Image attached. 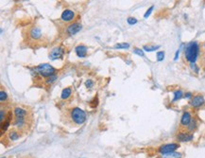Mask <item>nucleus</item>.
<instances>
[{"mask_svg": "<svg viewBox=\"0 0 205 158\" xmlns=\"http://www.w3.org/2000/svg\"><path fill=\"white\" fill-rule=\"evenodd\" d=\"M85 85H86V87H89V88L93 87L94 81H93L92 80H87V81H85Z\"/></svg>", "mask_w": 205, "mask_h": 158, "instance_id": "bb28decb", "label": "nucleus"}, {"mask_svg": "<svg viewBox=\"0 0 205 158\" xmlns=\"http://www.w3.org/2000/svg\"><path fill=\"white\" fill-rule=\"evenodd\" d=\"M7 93L4 92V91H1L0 92V100L1 101H5L7 100Z\"/></svg>", "mask_w": 205, "mask_h": 158, "instance_id": "a878e982", "label": "nucleus"}, {"mask_svg": "<svg viewBox=\"0 0 205 158\" xmlns=\"http://www.w3.org/2000/svg\"><path fill=\"white\" fill-rule=\"evenodd\" d=\"M199 54V45L196 41L187 44L184 47V56L186 61L190 63H196Z\"/></svg>", "mask_w": 205, "mask_h": 158, "instance_id": "f257e3e1", "label": "nucleus"}, {"mask_svg": "<svg viewBox=\"0 0 205 158\" xmlns=\"http://www.w3.org/2000/svg\"><path fill=\"white\" fill-rule=\"evenodd\" d=\"M75 17V13L73 10H64L62 15H60V19H62L63 22H70L74 19Z\"/></svg>", "mask_w": 205, "mask_h": 158, "instance_id": "6e6552de", "label": "nucleus"}, {"mask_svg": "<svg viewBox=\"0 0 205 158\" xmlns=\"http://www.w3.org/2000/svg\"><path fill=\"white\" fill-rule=\"evenodd\" d=\"M70 118L73 120V122L78 124V125H81L83 124L86 120V114L85 112L81 110V108H73L70 112Z\"/></svg>", "mask_w": 205, "mask_h": 158, "instance_id": "7ed1b4c3", "label": "nucleus"}, {"mask_svg": "<svg viewBox=\"0 0 205 158\" xmlns=\"http://www.w3.org/2000/svg\"><path fill=\"white\" fill-rule=\"evenodd\" d=\"M2 158H4V157H2Z\"/></svg>", "mask_w": 205, "mask_h": 158, "instance_id": "2f4dec72", "label": "nucleus"}, {"mask_svg": "<svg viewBox=\"0 0 205 158\" xmlns=\"http://www.w3.org/2000/svg\"><path fill=\"white\" fill-rule=\"evenodd\" d=\"M194 135L190 133H179L177 134V139L181 142H188L193 140Z\"/></svg>", "mask_w": 205, "mask_h": 158, "instance_id": "9d476101", "label": "nucleus"}, {"mask_svg": "<svg viewBox=\"0 0 205 158\" xmlns=\"http://www.w3.org/2000/svg\"><path fill=\"white\" fill-rule=\"evenodd\" d=\"M196 127H197L196 120H192V121L190 122V124H189V125L187 126V128H188L189 131H194Z\"/></svg>", "mask_w": 205, "mask_h": 158, "instance_id": "5701e85b", "label": "nucleus"}, {"mask_svg": "<svg viewBox=\"0 0 205 158\" xmlns=\"http://www.w3.org/2000/svg\"><path fill=\"white\" fill-rule=\"evenodd\" d=\"M160 47L161 46H159V45H146V46L143 47V49L146 52H152L159 49Z\"/></svg>", "mask_w": 205, "mask_h": 158, "instance_id": "4468645a", "label": "nucleus"}, {"mask_svg": "<svg viewBox=\"0 0 205 158\" xmlns=\"http://www.w3.org/2000/svg\"><path fill=\"white\" fill-rule=\"evenodd\" d=\"M180 52H181V49H178L175 53V57H174V61H177L178 59H179V56H180Z\"/></svg>", "mask_w": 205, "mask_h": 158, "instance_id": "cd10ccee", "label": "nucleus"}, {"mask_svg": "<svg viewBox=\"0 0 205 158\" xmlns=\"http://www.w3.org/2000/svg\"><path fill=\"white\" fill-rule=\"evenodd\" d=\"M178 148H180L179 144H177V143H170V144H165V145L161 146L160 149H159V152L162 154L171 153L175 152Z\"/></svg>", "mask_w": 205, "mask_h": 158, "instance_id": "20e7f679", "label": "nucleus"}, {"mask_svg": "<svg viewBox=\"0 0 205 158\" xmlns=\"http://www.w3.org/2000/svg\"><path fill=\"white\" fill-rule=\"evenodd\" d=\"M127 22H128L129 25L132 26V25H135L136 23H137V19L134 18V17H129L127 19Z\"/></svg>", "mask_w": 205, "mask_h": 158, "instance_id": "b1692460", "label": "nucleus"}, {"mask_svg": "<svg viewBox=\"0 0 205 158\" xmlns=\"http://www.w3.org/2000/svg\"><path fill=\"white\" fill-rule=\"evenodd\" d=\"M130 47V44L128 43H120V44H116L115 47V49H127V48Z\"/></svg>", "mask_w": 205, "mask_h": 158, "instance_id": "a211bd4d", "label": "nucleus"}, {"mask_svg": "<svg viewBox=\"0 0 205 158\" xmlns=\"http://www.w3.org/2000/svg\"><path fill=\"white\" fill-rule=\"evenodd\" d=\"M191 121H192V116L190 113L188 111L183 112V114L181 116V125L183 127H187Z\"/></svg>", "mask_w": 205, "mask_h": 158, "instance_id": "1a4fd4ad", "label": "nucleus"}, {"mask_svg": "<svg viewBox=\"0 0 205 158\" xmlns=\"http://www.w3.org/2000/svg\"><path fill=\"white\" fill-rule=\"evenodd\" d=\"M204 47H205V43H204Z\"/></svg>", "mask_w": 205, "mask_h": 158, "instance_id": "7c9ffc66", "label": "nucleus"}, {"mask_svg": "<svg viewBox=\"0 0 205 158\" xmlns=\"http://www.w3.org/2000/svg\"><path fill=\"white\" fill-rule=\"evenodd\" d=\"M4 120V110H1V123Z\"/></svg>", "mask_w": 205, "mask_h": 158, "instance_id": "c756f323", "label": "nucleus"}, {"mask_svg": "<svg viewBox=\"0 0 205 158\" xmlns=\"http://www.w3.org/2000/svg\"><path fill=\"white\" fill-rule=\"evenodd\" d=\"M9 138L10 139V140H13V141L17 140V139L19 138V134L17 133L16 131L11 130L9 133Z\"/></svg>", "mask_w": 205, "mask_h": 158, "instance_id": "f3484780", "label": "nucleus"}, {"mask_svg": "<svg viewBox=\"0 0 205 158\" xmlns=\"http://www.w3.org/2000/svg\"><path fill=\"white\" fill-rule=\"evenodd\" d=\"M173 100H172V101L174 102V101H177V100H181V97H183V91H181V90H176L175 92L173 93Z\"/></svg>", "mask_w": 205, "mask_h": 158, "instance_id": "dca6fc26", "label": "nucleus"}, {"mask_svg": "<svg viewBox=\"0 0 205 158\" xmlns=\"http://www.w3.org/2000/svg\"><path fill=\"white\" fill-rule=\"evenodd\" d=\"M57 80V75H53V76H50L47 79V81H45V84H51L52 82H54L55 81Z\"/></svg>", "mask_w": 205, "mask_h": 158, "instance_id": "412c9836", "label": "nucleus"}, {"mask_svg": "<svg viewBox=\"0 0 205 158\" xmlns=\"http://www.w3.org/2000/svg\"><path fill=\"white\" fill-rule=\"evenodd\" d=\"M29 36H30V38L33 39V40L40 39L41 36H42L41 29L39 28H37V27L31 28V29H30V31H29Z\"/></svg>", "mask_w": 205, "mask_h": 158, "instance_id": "f8f14e48", "label": "nucleus"}, {"mask_svg": "<svg viewBox=\"0 0 205 158\" xmlns=\"http://www.w3.org/2000/svg\"><path fill=\"white\" fill-rule=\"evenodd\" d=\"M71 95H72V89L70 87H66V88H64L62 91V95H60V97H62L63 100H67Z\"/></svg>", "mask_w": 205, "mask_h": 158, "instance_id": "2eb2a0df", "label": "nucleus"}, {"mask_svg": "<svg viewBox=\"0 0 205 158\" xmlns=\"http://www.w3.org/2000/svg\"><path fill=\"white\" fill-rule=\"evenodd\" d=\"M153 10H154V6H151V7H149V9L147 10V12H146V13L144 14V18H149V16H150V14H151V13L153 12Z\"/></svg>", "mask_w": 205, "mask_h": 158, "instance_id": "4be33fe9", "label": "nucleus"}, {"mask_svg": "<svg viewBox=\"0 0 205 158\" xmlns=\"http://www.w3.org/2000/svg\"><path fill=\"white\" fill-rule=\"evenodd\" d=\"M184 97H186V99H191V97H192V93H190V92H187V93L184 95Z\"/></svg>", "mask_w": 205, "mask_h": 158, "instance_id": "c85d7f7f", "label": "nucleus"}, {"mask_svg": "<svg viewBox=\"0 0 205 158\" xmlns=\"http://www.w3.org/2000/svg\"><path fill=\"white\" fill-rule=\"evenodd\" d=\"M64 54V50L63 47H56L50 51L49 53V59L52 60V61H55V60L60 59Z\"/></svg>", "mask_w": 205, "mask_h": 158, "instance_id": "39448f33", "label": "nucleus"}, {"mask_svg": "<svg viewBox=\"0 0 205 158\" xmlns=\"http://www.w3.org/2000/svg\"><path fill=\"white\" fill-rule=\"evenodd\" d=\"M87 50H88V48H87L85 46H83V45H79V46H78L77 47L75 48L76 54H77V56H78V57H79V58L86 57Z\"/></svg>", "mask_w": 205, "mask_h": 158, "instance_id": "9b49d317", "label": "nucleus"}, {"mask_svg": "<svg viewBox=\"0 0 205 158\" xmlns=\"http://www.w3.org/2000/svg\"><path fill=\"white\" fill-rule=\"evenodd\" d=\"M165 56V51H158V52H157V55H156V59H157V61H158V62H162V61H164Z\"/></svg>", "mask_w": 205, "mask_h": 158, "instance_id": "6ab92c4d", "label": "nucleus"}, {"mask_svg": "<svg viewBox=\"0 0 205 158\" xmlns=\"http://www.w3.org/2000/svg\"><path fill=\"white\" fill-rule=\"evenodd\" d=\"M204 103H205L204 97H203V96H200V95L193 97L191 99V100H190L191 106H193L194 108H199L200 106H202Z\"/></svg>", "mask_w": 205, "mask_h": 158, "instance_id": "423d86ee", "label": "nucleus"}, {"mask_svg": "<svg viewBox=\"0 0 205 158\" xmlns=\"http://www.w3.org/2000/svg\"><path fill=\"white\" fill-rule=\"evenodd\" d=\"M14 116L15 118H26L28 116V112L24 108L16 107L14 109Z\"/></svg>", "mask_w": 205, "mask_h": 158, "instance_id": "ddd939ff", "label": "nucleus"}, {"mask_svg": "<svg viewBox=\"0 0 205 158\" xmlns=\"http://www.w3.org/2000/svg\"><path fill=\"white\" fill-rule=\"evenodd\" d=\"M190 67H191V69H192V70H194L196 73H199V68L198 67V65H196V63H190Z\"/></svg>", "mask_w": 205, "mask_h": 158, "instance_id": "393cba45", "label": "nucleus"}, {"mask_svg": "<svg viewBox=\"0 0 205 158\" xmlns=\"http://www.w3.org/2000/svg\"><path fill=\"white\" fill-rule=\"evenodd\" d=\"M133 53L140 56V57H145V53H144V49H141V48L135 47L133 49Z\"/></svg>", "mask_w": 205, "mask_h": 158, "instance_id": "aec40b11", "label": "nucleus"}, {"mask_svg": "<svg viewBox=\"0 0 205 158\" xmlns=\"http://www.w3.org/2000/svg\"><path fill=\"white\" fill-rule=\"evenodd\" d=\"M82 29V26L79 23H73L69 25L66 29V32L69 35H75L76 33H78L79 31H81Z\"/></svg>", "mask_w": 205, "mask_h": 158, "instance_id": "0eeeda50", "label": "nucleus"}, {"mask_svg": "<svg viewBox=\"0 0 205 158\" xmlns=\"http://www.w3.org/2000/svg\"><path fill=\"white\" fill-rule=\"evenodd\" d=\"M34 71L39 75H41L42 77H44V78L53 76V75H55L57 72V70L54 67L50 65H48V63H42V65H39L38 66L34 67Z\"/></svg>", "mask_w": 205, "mask_h": 158, "instance_id": "f03ea898", "label": "nucleus"}]
</instances>
